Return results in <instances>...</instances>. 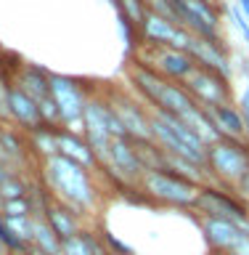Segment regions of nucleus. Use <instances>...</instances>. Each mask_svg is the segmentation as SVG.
<instances>
[{"mask_svg": "<svg viewBox=\"0 0 249 255\" xmlns=\"http://www.w3.org/2000/svg\"><path fill=\"white\" fill-rule=\"evenodd\" d=\"M48 186L61 202H67L69 207H75L77 213L93 210L98 202V189L93 183V175L87 167L72 162V159L56 154L48 162H43Z\"/></svg>", "mask_w": 249, "mask_h": 255, "instance_id": "nucleus-1", "label": "nucleus"}, {"mask_svg": "<svg viewBox=\"0 0 249 255\" xmlns=\"http://www.w3.org/2000/svg\"><path fill=\"white\" fill-rule=\"evenodd\" d=\"M207 173L236 197L249 194V138H218L207 146Z\"/></svg>", "mask_w": 249, "mask_h": 255, "instance_id": "nucleus-2", "label": "nucleus"}, {"mask_svg": "<svg viewBox=\"0 0 249 255\" xmlns=\"http://www.w3.org/2000/svg\"><path fill=\"white\" fill-rule=\"evenodd\" d=\"M135 183L149 199L170 207H194L199 191H202V186H196V183L180 178L170 170H143Z\"/></svg>", "mask_w": 249, "mask_h": 255, "instance_id": "nucleus-3", "label": "nucleus"}, {"mask_svg": "<svg viewBox=\"0 0 249 255\" xmlns=\"http://www.w3.org/2000/svg\"><path fill=\"white\" fill-rule=\"evenodd\" d=\"M194 210H199L204 218H220L239 226L242 231L249 234V205L244 202L242 197H236L234 191H226L220 186H202L196 197Z\"/></svg>", "mask_w": 249, "mask_h": 255, "instance_id": "nucleus-4", "label": "nucleus"}, {"mask_svg": "<svg viewBox=\"0 0 249 255\" xmlns=\"http://www.w3.org/2000/svg\"><path fill=\"white\" fill-rule=\"evenodd\" d=\"M51 96L59 107V117L61 125L69 133L85 135V125H83V112H85V93L77 85V80L64 77V75H51Z\"/></svg>", "mask_w": 249, "mask_h": 255, "instance_id": "nucleus-5", "label": "nucleus"}, {"mask_svg": "<svg viewBox=\"0 0 249 255\" xmlns=\"http://www.w3.org/2000/svg\"><path fill=\"white\" fill-rule=\"evenodd\" d=\"M199 226L212 255H249V234L234 223L220 218H202Z\"/></svg>", "mask_w": 249, "mask_h": 255, "instance_id": "nucleus-6", "label": "nucleus"}, {"mask_svg": "<svg viewBox=\"0 0 249 255\" xmlns=\"http://www.w3.org/2000/svg\"><path fill=\"white\" fill-rule=\"evenodd\" d=\"M37 207H40V215L48 226L53 229V234L59 239H69L75 237L77 231H83V221H80V213L75 207H69L67 202H61L56 194H51V189H45L37 199Z\"/></svg>", "mask_w": 249, "mask_h": 255, "instance_id": "nucleus-7", "label": "nucleus"}, {"mask_svg": "<svg viewBox=\"0 0 249 255\" xmlns=\"http://www.w3.org/2000/svg\"><path fill=\"white\" fill-rule=\"evenodd\" d=\"M186 83V93L194 96L199 107H218V104H231V88L228 80L215 75V72L204 67H194V72L183 80Z\"/></svg>", "mask_w": 249, "mask_h": 255, "instance_id": "nucleus-8", "label": "nucleus"}, {"mask_svg": "<svg viewBox=\"0 0 249 255\" xmlns=\"http://www.w3.org/2000/svg\"><path fill=\"white\" fill-rule=\"evenodd\" d=\"M141 32L149 40V45H167V48L186 51V53H188L191 37H194L186 27H180V24L165 19V16H159L154 11H146V16L141 21Z\"/></svg>", "mask_w": 249, "mask_h": 255, "instance_id": "nucleus-9", "label": "nucleus"}, {"mask_svg": "<svg viewBox=\"0 0 249 255\" xmlns=\"http://www.w3.org/2000/svg\"><path fill=\"white\" fill-rule=\"evenodd\" d=\"M188 56L194 59L196 67H204L215 72V75L220 77H231V64H228V56L223 51L220 43H215V40H207V37H191V45H188Z\"/></svg>", "mask_w": 249, "mask_h": 255, "instance_id": "nucleus-10", "label": "nucleus"}, {"mask_svg": "<svg viewBox=\"0 0 249 255\" xmlns=\"http://www.w3.org/2000/svg\"><path fill=\"white\" fill-rule=\"evenodd\" d=\"M111 109L117 112V117L122 120L127 138L130 141H154V130H151V117L143 112V107L127 101V99H114L109 101Z\"/></svg>", "mask_w": 249, "mask_h": 255, "instance_id": "nucleus-11", "label": "nucleus"}, {"mask_svg": "<svg viewBox=\"0 0 249 255\" xmlns=\"http://www.w3.org/2000/svg\"><path fill=\"white\" fill-rule=\"evenodd\" d=\"M5 104H8V120H13V123L19 125L21 130L32 133V130H37V128L43 125V117H40L37 104L32 101V99L21 91L19 85L8 88V93H5Z\"/></svg>", "mask_w": 249, "mask_h": 255, "instance_id": "nucleus-12", "label": "nucleus"}, {"mask_svg": "<svg viewBox=\"0 0 249 255\" xmlns=\"http://www.w3.org/2000/svg\"><path fill=\"white\" fill-rule=\"evenodd\" d=\"M157 48V56L151 59V67L157 75L162 77H172V80H186L191 72H194V59L186 53V51H175V48H167V45H154Z\"/></svg>", "mask_w": 249, "mask_h": 255, "instance_id": "nucleus-13", "label": "nucleus"}, {"mask_svg": "<svg viewBox=\"0 0 249 255\" xmlns=\"http://www.w3.org/2000/svg\"><path fill=\"white\" fill-rule=\"evenodd\" d=\"M207 112V117L212 120L215 130H218L220 138H234V141H247L249 133H247V125H244V117L242 112L231 104H218V107H202Z\"/></svg>", "mask_w": 249, "mask_h": 255, "instance_id": "nucleus-14", "label": "nucleus"}, {"mask_svg": "<svg viewBox=\"0 0 249 255\" xmlns=\"http://www.w3.org/2000/svg\"><path fill=\"white\" fill-rule=\"evenodd\" d=\"M53 133H56V146H59L61 157H67V159H72V162L87 167V170H95V167H98V159H95L93 149L87 146V141L83 138V135L69 133L67 128H61V125L56 128Z\"/></svg>", "mask_w": 249, "mask_h": 255, "instance_id": "nucleus-15", "label": "nucleus"}, {"mask_svg": "<svg viewBox=\"0 0 249 255\" xmlns=\"http://www.w3.org/2000/svg\"><path fill=\"white\" fill-rule=\"evenodd\" d=\"M19 88L35 104L51 99V72L40 69L35 64H24L21 72H19Z\"/></svg>", "mask_w": 249, "mask_h": 255, "instance_id": "nucleus-16", "label": "nucleus"}, {"mask_svg": "<svg viewBox=\"0 0 249 255\" xmlns=\"http://www.w3.org/2000/svg\"><path fill=\"white\" fill-rule=\"evenodd\" d=\"M61 255H109L106 245H103L101 234H93V231H77L75 237L61 239Z\"/></svg>", "mask_w": 249, "mask_h": 255, "instance_id": "nucleus-17", "label": "nucleus"}, {"mask_svg": "<svg viewBox=\"0 0 249 255\" xmlns=\"http://www.w3.org/2000/svg\"><path fill=\"white\" fill-rule=\"evenodd\" d=\"M180 120H183V125H186L188 130L204 143V146H210V143H215V141L220 138L218 130H215V125H212V120L207 117V112L199 107V104H196V107L191 109V112H186V115H183Z\"/></svg>", "mask_w": 249, "mask_h": 255, "instance_id": "nucleus-18", "label": "nucleus"}, {"mask_svg": "<svg viewBox=\"0 0 249 255\" xmlns=\"http://www.w3.org/2000/svg\"><path fill=\"white\" fill-rule=\"evenodd\" d=\"M43 255H61V239L53 234V229L43 221V215H32V242Z\"/></svg>", "mask_w": 249, "mask_h": 255, "instance_id": "nucleus-19", "label": "nucleus"}, {"mask_svg": "<svg viewBox=\"0 0 249 255\" xmlns=\"http://www.w3.org/2000/svg\"><path fill=\"white\" fill-rule=\"evenodd\" d=\"M56 128L51 125H40L37 130L27 133L29 135V154H37L40 162H48L51 157L59 154V146H56Z\"/></svg>", "mask_w": 249, "mask_h": 255, "instance_id": "nucleus-20", "label": "nucleus"}, {"mask_svg": "<svg viewBox=\"0 0 249 255\" xmlns=\"http://www.w3.org/2000/svg\"><path fill=\"white\" fill-rule=\"evenodd\" d=\"M27 191H29V183L24 178H19V173H11L3 183H0V202L21 199V197H27Z\"/></svg>", "mask_w": 249, "mask_h": 255, "instance_id": "nucleus-21", "label": "nucleus"}, {"mask_svg": "<svg viewBox=\"0 0 249 255\" xmlns=\"http://www.w3.org/2000/svg\"><path fill=\"white\" fill-rule=\"evenodd\" d=\"M0 215L3 218H29V215H35V207L27 197L8 199V202H0Z\"/></svg>", "mask_w": 249, "mask_h": 255, "instance_id": "nucleus-22", "label": "nucleus"}, {"mask_svg": "<svg viewBox=\"0 0 249 255\" xmlns=\"http://www.w3.org/2000/svg\"><path fill=\"white\" fill-rule=\"evenodd\" d=\"M0 218H3V215H0ZM3 223H5L8 231H11L21 245L32 242V215H29V218H3Z\"/></svg>", "mask_w": 249, "mask_h": 255, "instance_id": "nucleus-23", "label": "nucleus"}, {"mask_svg": "<svg viewBox=\"0 0 249 255\" xmlns=\"http://www.w3.org/2000/svg\"><path fill=\"white\" fill-rule=\"evenodd\" d=\"M146 3L143 0H122V19H127L130 24H138L143 21V16H146Z\"/></svg>", "mask_w": 249, "mask_h": 255, "instance_id": "nucleus-24", "label": "nucleus"}, {"mask_svg": "<svg viewBox=\"0 0 249 255\" xmlns=\"http://www.w3.org/2000/svg\"><path fill=\"white\" fill-rule=\"evenodd\" d=\"M231 19H234V27L242 32V37L249 43V19L242 13V8H234V11H231Z\"/></svg>", "mask_w": 249, "mask_h": 255, "instance_id": "nucleus-25", "label": "nucleus"}, {"mask_svg": "<svg viewBox=\"0 0 249 255\" xmlns=\"http://www.w3.org/2000/svg\"><path fill=\"white\" fill-rule=\"evenodd\" d=\"M239 112H242L244 125H247V133H249V85H247V91L242 93V104H239Z\"/></svg>", "mask_w": 249, "mask_h": 255, "instance_id": "nucleus-26", "label": "nucleus"}, {"mask_svg": "<svg viewBox=\"0 0 249 255\" xmlns=\"http://www.w3.org/2000/svg\"><path fill=\"white\" fill-rule=\"evenodd\" d=\"M11 173H16L11 165H3V162H0V183H3V181H5V178H8V175H11Z\"/></svg>", "mask_w": 249, "mask_h": 255, "instance_id": "nucleus-27", "label": "nucleus"}, {"mask_svg": "<svg viewBox=\"0 0 249 255\" xmlns=\"http://www.w3.org/2000/svg\"><path fill=\"white\" fill-rule=\"evenodd\" d=\"M239 8H242V13L249 19V0H239Z\"/></svg>", "mask_w": 249, "mask_h": 255, "instance_id": "nucleus-28", "label": "nucleus"}, {"mask_svg": "<svg viewBox=\"0 0 249 255\" xmlns=\"http://www.w3.org/2000/svg\"><path fill=\"white\" fill-rule=\"evenodd\" d=\"M8 255H27V253H8Z\"/></svg>", "mask_w": 249, "mask_h": 255, "instance_id": "nucleus-29", "label": "nucleus"}, {"mask_svg": "<svg viewBox=\"0 0 249 255\" xmlns=\"http://www.w3.org/2000/svg\"><path fill=\"white\" fill-rule=\"evenodd\" d=\"M207 3H212V0H207Z\"/></svg>", "mask_w": 249, "mask_h": 255, "instance_id": "nucleus-30", "label": "nucleus"}]
</instances>
